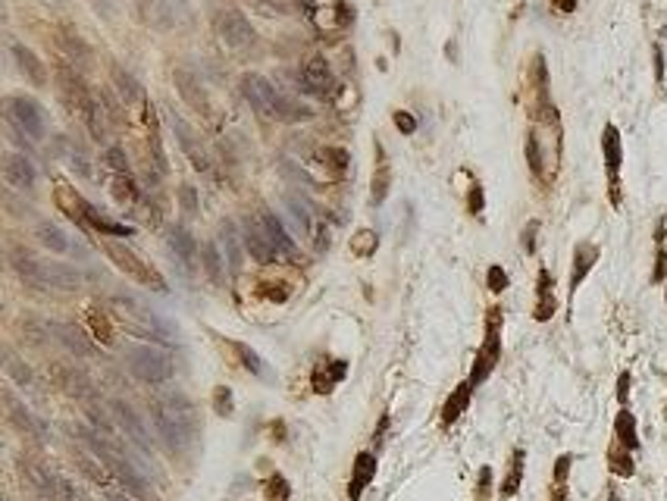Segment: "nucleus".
Returning a JSON list of instances; mask_svg holds the SVG:
<instances>
[{"label": "nucleus", "mask_w": 667, "mask_h": 501, "mask_svg": "<svg viewBox=\"0 0 667 501\" xmlns=\"http://www.w3.org/2000/svg\"><path fill=\"white\" fill-rule=\"evenodd\" d=\"M229 344L235 348V354H238V360H241V366H245V370H251V373H261V370H263L261 357H257L254 351L248 348V344H238V342H229Z\"/></svg>", "instance_id": "obj_48"}, {"label": "nucleus", "mask_w": 667, "mask_h": 501, "mask_svg": "<svg viewBox=\"0 0 667 501\" xmlns=\"http://www.w3.org/2000/svg\"><path fill=\"white\" fill-rule=\"evenodd\" d=\"M301 82H304V88H308L310 94H329V91H332L335 78H332V69H329V63H326L323 53H317V57L308 60Z\"/></svg>", "instance_id": "obj_14"}, {"label": "nucleus", "mask_w": 667, "mask_h": 501, "mask_svg": "<svg viewBox=\"0 0 667 501\" xmlns=\"http://www.w3.org/2000/svg\"><path fill=\"white\" fill-rule=\"evenodd\" d=\"M376 476V454L370 451H360L354 458V470H351V482H348V498L351 501H360L364 489L373 482Z\"/></svg>", "instance_id": "obj_17"}, {"label": "nucleus", "mask_w": 667, "mask_h": 501, "mask_svg": "<svg viewBox=\"0 0 667 501\" xmlns=\"http://www.w3.org/2000/svg\"><path fill=\"white\" fill-rule=\"evenodd\" d=\"M285 207H288V213H292V219H295V229L301 232V235H310V232H313L310 210L304 207V204H298L295 198H285Z\"/></svg>", "instance_id": "obj_42"}, {"label": "nucleus", "mask_w": 667, "mask_h": 501, "mask_svg": "<svg viewBox=\"0 0 667 501\" xmlns=\"http://www.w3.org/2000/svg\"><path fill=\"white\" fill-rule=\"evenodd\" d=\"M552 4H555V10H561V13H574L579 0H552Z\"/></svg>", "instance_id": "obj_60"}, {"label": "nucleus", "mask_w": 667, "mask_h": 501, "mask_svg": "<svg viewBox=\"0 0 667 501\" xmlns=\"http://www.w3.org/2000/svg\"><path fill=\"white\" fill-rule=\"evenodd\" d=\"M552 501H567V485H555Z\"/></svg>", "instance_id": "obj_61"}, {"label": "nucleus", "mask_w": 667, "mask_h": 501, "mask_svg": "<svg viewBox=\"0 0 667 501\" xmlns=\"http://www.w3.org/2000/svg\"><path fill=\"white\" fill-rule=\"evenodd\" d=\"M4 401H6V413H10V420L16 423V429H22V433H31V436H41V429H38V423L31 420V413L22 407L10 391H4Z\"/></svg>", "instance_id": "obj_35"}, {"label": "nucleus", "mask_w": 667, "mask_h": 501, "mask_svg": "<svg viewBox=\"0 0 667 501\" xmlns=\"http://www.w3.org/2000/svg\"><path fill=\"white\" fill-rule=\"evenodd\" d=\"M94 6H98V13H104L107 19H113L116 16V0H91Z\"/></svg>", "instance_id": "obj_59"}, {"label": "nucleus", "mask_w": 667, "mask_h": 501, "mask_svg": "<svg viewBox=\"0 0 667 501\" xmlns=\"http://www.w3.org/2000/svg\"><path fill=\"white\" fill-rule=\"evenodd\" d=\"M376 151H379V167L373 169V182H370V201L379 207V204H386L389 191H392V167L386 160V154H382V144L376 141Z\"/></svg>", "instance_id": "obj_23"}, {"label": "nucleus", "mask_w": 667, "mask_h": 501, "mask_svg": "<svg viewBox=\"0 0 667 501\" xmlns=\"http://www.w3.org/2000/svg\"><path fill=\"white\" fill-rule=\"evenodd\" d=\"M110 194H113V201L120 204H135L138 201V188L132 182L129 172H116L113 179H110Z\"/></svg>", "instance_id": "obj_37"}, {"label": "nucleus", "mask_w": 667, "mask_h": 501, "mask_svg": "<svg viewBox=\"0 0 667 501\" xmlns=\"http://www.w3.org/2000/svg\"><path fill=\"white\" fill-rule=\"evenodd\" d=\"M351 250H354L357 257H373L376 254V248H379V232L370 229V226H364V229H357L354 235H351Z\"/></svg>", "instance_id": "obj_36"}, {"label": "nucleus", "mask_w": 667, "mask_h": 501, "mask_svg": "<svg viewBox=\"0 0 667 501\" xmlns=\"http://www.w3.org/2000/svg\"><path fill=\"white\" fill-rule=\"evenodd\" d=\"M113 501H129V498H113Z\"/></svg>", "instance_id": "obj_63"}, {"label": "nucleus", "mask_w": 667, "mask_h": 501, "mask_svg": "<svg viewBox=\"0 0 667 501\" xmlns=\"http://www.w3.org/2000/svg\"><path fill=\"white\" fill-rule=\"evenodd\" d=\"M254 295L261 297V301H270V304H285L288 297H292V285H288V282H282V279L263 276V279H257Z\"/></svg>", "instance_id": "obj_29"}, {"label": "nucleus", "mask_w": 667, "mask_h": 501, "mask_svg": "<svg viewBox=\"0 0 667 501\" xmlns=\"http://www.w3.org/2000/svg\"><path fill=\"white\" fill-rule=\"evenodd\" d=\"M617 401H621L626 407V401H630V373H621L617 376Z\"/></svg>", "instance_id": "obj_57"}, {"label": "nucleus", "mask_w": 667, "mask_h": 501, "mask_svg": "<svg viewBox=\"0 0 667 501\" xmlns=\"http://www.w3.org/2000/svg\"><path fill=\"white\" fill-rule=\"evenodd\" d=\"M467 207H470V213H483V188H480V185L470 188V201H467Z\"/></svg>", "instance_id": "obj_58"}, {"label": "nucleus", "mask_w": 667, "mask_h": 501, "mask_svg": "<svg viewBox=\"0 0 667 501\" xmlns=\"http://www.w3.org/2000/svg\"><path fill=\"white\" fill-rule=\"evenodd\" d=\"M104 254L113 260L116 270L125 273L129 279H135V282H141V285H147V288H157V292H167V282H163V276L157 273V266L145 263L132 248L120 245V241H104Z\"/></svg>", "instance_id": "obj_2"}, {"label": "nucleus", "mask_w": 667, "mask_h": 501, "mask_svg": "<svg viewBox=\"0 0 667 501\" xmlns=\"http://www.w3.org/2000/svg\"><path fill=\"white\" fill-rule=\"evenodd\" d=\"M614 436H617V442L624 445L626 451H636L639 448V433H636V417H633L630 411H624L617 413V420H614Z\"/></svg>", "instance_id": "obj_31"}, {"label": "nucleus", "mask_w": 667, "mask_h": 501, "mask_svg": "<svg viewBox=\"0 0 667 501\" xmlns=\"http://www.w3.org/2000/svg\"><path fill=\"white\" fill-rule=\"evenodd\" d=\"M201 263H204V273L210 276V282H223L226 260H223V250H219L214 241H204L201 245Z\"/></svg>", "instance_id": "obj_34"}, {"label": "nucleus", "mask_w": 667, "mask_h": 501, "mask_svg": "<svg viewBox=\"0 0 667 501\" xmlns=\"http://www.w3.org/2000/svg\"><path fill=\"white\" fill-rule=\"evenodd\" d=\"M172 132H176V138H179V144H182V151L188 154V160L194 163V169H210V160H207V154H204V147L198 144V138H194V132L188 129V122L179 120L176 113H172Z\"/></svg>", "instance_id": "obj_18"}, {"label": "nucleus", "mask_w": 667, "mask_h": 501, "mask_svg": "<svg viewBox=\"0 0 667 501\" xmlns=\"http://www.w3.org/2000/svg\"><path fill=\"white\" fill-rule=\"evenodd\" d=\"M4 179H6V185L28 191V188H35V182H38V169L26 154L10 151V154H4Z\"/></svg>", "instance_id": "obj_11"}, {"label": "nucleus", "mask_w": 667, "mask_h": 501, "mask_svg": "<svg viewBox=\"0 0 667 501\" xmlns=\"http://www.w3.org/2000/svg\"><path fill=\"white\" fill-rule=\"evenodd\" d=\"M66 160H69V169H75L82 179H91V167H88V160H85V157L78 154V151H73V154L66 157Z\"/></svg>", "instance_id": "obj_55"}, {"label": "nucleus", "mask_w": 667, "mask_h": 501, "mask_svg": "<svg viewBox=\"0 0 667 501\" xmlns=\"http://www.w3.org/2000/svg\"><path fill=\"white\" fill-rule=\"evenodd\" d=\"M219 241H223V248H226V260H229L232 273H238V266H241V241H238V229H235V223L226 219V223L219 226Z\"/></svg>", "instance_id": "obj_33"}, {"label": "nucleus", "mask_w": 667, "mask_h": 501, "mask_svg": "<svg viewBox=\"0 0 667 501\" xmlns=\"http://www.w3.org/2000/svg\"><path fill=\"white\" fill-rule=\"evenodd\" d=\"M85 323L91 326V332H94V339H98V342L113 344V329H110V320L98 307H88V313H85Z\"/></svg>", "instance_id": "obj_40"}, {"label": "nucleus", "mask_w": 667, "mask_h": 501, "mask_svg": "<svg viewBox=\"0 0 667 501\" xmlns=\"http://www.w3.org/2000/svg\"><path fill=\"white\" fill-rule=\"evenodd\" d=\"M38 241H41L47 250H53V254H69V248H73L69 235L63 232L60 226H53V223H41V226H38Z\"/></svg>", "instance_id": "obj_32"}, {"label": "nucleus", "mask_w": 667, "mask_h": 501, "mask_svg": "<svg viewBox=\"0 0 667 501\" xmlns=\"http://www.w3.org/2000/svg\"><path fill=\"white\" fill-rule=\"evenodd\" d=\"M113 411H116V417H120V423L125 426V433L135 438L138 448L151 454V442H147V433H145V426H141V420L135 417V411H132V407L125 404V401H116V404H113Z\"/></svg>", "instance_id": "obj_26"}, {"label": "nucleus", "mask_w": 667, "mask_h": 501, "mask_svg": "<svg viewBox=\"0 0 667 501\" xmlns=\"http://www.w3.org/2000/svg\"><path fill=\"white\" fill-rule=\"evenodd\" d=\"M216 31H219V38H223V44L232 47V51H238V53H245L257 44L254 26H251L248 16L238 13V10H223L219 13L216 16Z\"/></svg>", "instance_id": "obj_7"}, {"label": "nucleus", "mask_w": 667, "mask_h": 501, "mask_svg": "<svg viewBox=\"0 0 667 501\" xmlns=\"http://www.w3.org/2000/svg\"><path fill=\"white\" fill-rule=\"evenodd\" d=\"M241 235H245V248H248V254L254 257L257 263H273L276 260V248L270 245V238H266V232H263V226L257 223V219H245L241 223Z\"/></svg>", "instance_id": "obj_13"}, {"label": "nucleus", "mask_w": 667, "mask_h": 501, "mask_svg": "<svg viewBox=\"0 0 667 501\" xmlns=\"http://www.w3.org/2000/svg\"><path fill=\"white\" fill-rule=\"evenodd\" d=\"M172 82H176L179 94H182V100L191 110H198V113H210V97H207V88L201 85V78L194 73H188V69H176L172 73Z\"/></svg>", "instance_id": "obj_12"}, {"label": "nucleus", "mask_w": 667, "mask_h": 501, "mask_svg": "<svg viewBox=\"0 0 667 501\" xmlns=\"http://www.w3.org/2000/svg\"><path fill=\"white\" fill-rule=\"evenodd\" d=\"M41 285H53V288H78V285H82V279H78V270H75V266L41 260Z\"/></svg>", "instance_id": "obj_20"}, {"label": "nucleus", "mask_w": 667, "mask_h": 501, "mask_svg": "<svg viewBox=\"0 0 667 501\" xmlns=\"http://www.w3.org/2000/svg\"><path fill=\"white\" fill-rule=\"evenodd\" d=\"M53 332L60 335L63 342L69 344L73 351H78V354H91V342L85 339V332L78 326H66V323H53Z\"/></svg>", "instance_id": "obj_38"}, {"label": "nucleus", "mask_w": 667, "mask_h": 501, "mask_svg": "<svg viewBox=\"0 0 667 501\" xmlns=\"http://www.w3.org/2000/svg\"><path fill=\"white\" fill-rule=\"evenodd\" d=\"M113 85H116V97H120L122 107H145L147 104L141 85L129 73H122L120 66H113Z\"/></svg>", "instance_id": "obj_21"}, {"label": "nucleus", "mask_w": 667, "mask_h": 501, "mask_svg": "<svg viewBox=\"0 0 667 501\" xmlns=\"http://www.w3.org/2000/svg\"><path fill=\"white\" fill-rule=\"evenodd\" d=\"M63 47H66V53L75 60V66H88V63H91V51H88V44H85L73 28H63Z\"/></svg>", "instance_id": "obj_39"}, {"label": "nucleus", "mask_w": 667, "mask_h": 501, "mask_svg": "<svg viewBox=\"0 0 667 501\" xmlns=\"http://www.w3.org/2000/svg\"><path fill=\"white\" fill-rule=\"evenodd\" d=\"M523 464H527V451H523V448H514L511 467H508V476H505V482H501V489H498L501 498H514V495H517V489H520V482H523Z\"/></svg>", "instance_id": "obj_30"}, {"label": "nucleus", "mask_w": 667, "mask_h": 501, "mask_svg": "<svg viewBox=\"0 0 667 501\" xmlns=\"http://www.w3.org/2000/svg\"><path fill=\"white\" fill-rule=\"evenodd\" d=\"M57 204L75 226H85V198L82 194H75L66 182H57Z\"/></svg>", "instance_id": "obj_28"}, {"label": "nucleus", "mask_w": 667, "mask_h": 501, "mask_svg": "<svg viewBox=\"0 0 667 501\" xmlns=\"http://www.w3.org/2000/svg\"><path fill=\"white\" fill-rule=\"evenodd\" d=\"M6 376H13V382H19V386H28L31 382V370L26 364H19V357H13V354H6Z\"/></svg>", "instance_id": "obj_49"}, {"label": "nucleus", "mask_w": 667, "mask_h": 501, "mask_svg": "<svg viewBox=\"0 0 667 501\" xmlns=\"http://www.w3.org/2000/svg\"><path fill=\"white\" fill-rule=\"evenodd\" d=\"M241 94H245V100L251 107L257 110L261 116H266V120H282V94L273 88L270 82H266L263 75H257V73H248L245 78H241Z\"/></svg>", "instance_id": "obj_6"}, {"label": "nucleus", "mask_w": 667, "mask_h": 501, "mask_svg": "<svg viewBox=\"0 0 667 501\" xmlns=\"http://www.w3.org/2000/svg\"><path fill=\"white\" fill-rule=\"evenodd\" d=\"M154 420L157 433H160L163 445L172 454H185L198 445L201 438V417L198 407L188 401L185 395H167L154 404Z\"/></svg>", "instance_id": "obj_1"}, {"label": "nucleus", "mask_w": 667, "mask_h": 501, "mask_svg": "<svg viewBox=\"0 0 667 501\" xmlns=\"http://www.w3.org/2000/svg\"><path fill=\"white\" fill-rule=\"evenodd\" d=\"M125 364H129V370L135 379L141 382H167L172 373H176V364H172V357L167 351L160 348H151V344H141V348H132L129 357H125Z\"/></svg>", "instance_id": "obj_3"}, {"label": "nucleus", "mask_w": 667, "mask_h": 501, "mask_svg": "<svg viewBox=\"0 0 667 501\" xmlns=\"http://www.w3.org/2000/svg\"><path fill=\"white\" fill-rule=\"evenodd\" d=\"M13 60H16V66H19V73L28 78L31 85H47V69H44V63L35 57V51H28L26 44H13Z\"/></svg>", "instance_id": "obj_19"}, {"label": "nucleus", "mask_w": 667, "mask_h": 501, "mask_svg": "<svg viewBox=\"0 0 667 501\" xmlns=\"http://www.w3.org/2000/svg\"><path fill=\"white\" fill-rule=\"evenodd\" d=\"M257 223L263 226L266 238H270V245L276 248V254H279V257H285V260H298V248H295L292 235L285 232V226H282V219H279L276 213H273V210L261 207V213H257Z\"/></svg>", "instance_id": "obj_10"}, {"label": "nucleus", "mask_w": 667, "mask_h": 501, "mask_svg": "<svg viewBox=\"0 0 667 501\" xmlns=\"http://www.w3.org/2000/svg\"><path fill=\"white\" fill-rule=\"evenodd\" d=\"M85 226H91V229L100 235H113V238H129V235H135V226L113 223V219H107L104 213H98L88 201H85Z\"/></svg>", "instance_id": "obj_22"}, {"label": "nucleus", "mask_w": 667, "mask_h": 501, "mask_svg": "<svg viewBox=\"0 0 667 501\" xmlns=\"http://www.w3.org/2000/svg\"><path fill=\"white\" fill-rule=\"evenodd\" d=\"M527 163H530L532 176H542V172H545V163H542V147H539V138H536V132H530V135H527Z\"/></svg>", "instance_id": "obj_45"}, {"label": "nucleus", "mask_w": 667, "mask_h": 501, "mask_svg": "<svg viewBox=\"0 0 667 501\" xmlns=\"http://www.w3.org/2000/svg\"><path fill=\"white\" fill-rule=\"evenodd\" d=\"M664 297H667V292H664Z\"/></svg>", "instance_id": "obj_64"}, {"label": "nucleus", "mask_w": 667, "mask_h": 501, "mask_svg": "<svg viewBox=\"0 0 667 501\" xmlns=\"http://www.w3.org/2000/svg\"><path fill=\"white\" fill-rule=\"evenodd\" d=\"M57 88L63 94V100H66V107L69 110H78V116H88V110H91V94L88 88L82 85V78H78V73H73V69H60L57 73Z\"/></svg>", "instance_id": "obj_9"}, {"label": "nucleus", "mask_w": 667, "mask_h": 501, "mask_svg": "<svg viewBox=\"0 0 667 501\" xmlns=\"http://www.w3.org/2000/svg\"><path fill=\"white\" fill-rule=\"evenodd\" d=\"M179 207H182V213L188 216V219H194L198 216V191H194L191 185H182L179 188Z\"/></svg>", "instance_id": "obj_47"}, {"label": "nucleus", "mask_w": 667, "mask_h": 501, "mask_svg": "<svg viewBox=\"0 0 667 501\" xmlns=\"http://www.w3.org/2000/svg\"><path fill=\"white\" fill-rule=\"evenodd\" d=\"M489 489H492V467H483L480 482H476V501H489Z\"/></svg>", "instance_id": "obj_53"}, {"label": "nucleus", "mask_w": 667, "mask_h": 501, "mask_svg": "<svg viewBox=\"0 0 667 501\" xmlns=\"http://www.w3.org/2000/svg\"><path fill=\"white\" fill-rule=\"evenodd\" d=\"M536 295H539V304H536V310H532V320H536V323H548V320L555 317V310H558V297H555V279L545 266L539 270Z\"/></svg>", "instance_id": "obj_15"}, {"label": "nucleus", "mask_w": 667, "mask_h": 501, "mask_svg": "<svg viewBox=\"0 0 667 501\" xmlns=\"http://www.w3.org/2000/svg\"><path fill=\"white\" fill-rule=\"evenodd\" d=\"M498 360H501V307H492L489 317H485V339L480 344V351H476L470 382H473V386L485 382V376L495 370Z\"/></svg>", "instance_id": "obj_4"}, {"label": "nucleus", "mask_w": 667, "mask_h": 501, "mask_svg": "<svg viewBox=\"0 0 667 501\" xmlns=\"http://www.w3.org/2000/svg\"><path fill=\"white\" fill-rule=\"evenodd\" d=\"M104 163L113 172H129V157H125V151H122V147H116V144L104 151Z\"/></svg>", "instance_id": "obj_50"}, {"label": "nucleus", "mask_w": 667, "mask_h": 501, "mask_svg": "<svg viewBox=\"0 0 667 501\" xmlns=\"http://www.w3.org/2000/svg\"><path fill=\"white\" fill-rule=\"evenodd\" d=\"M320 160H323L326 167L335 172V176H342V172L348 169V160H351V157H348V151H345V147H326V151L320 154Z\"/></svg>", "instance_id": "obj_43"}, {"label": "nucleus", "mask_w": 667, "mask_h": 501, "mask_svg": "<svg viewBox=\"0 0 667 501\" xmlns=\"http://www.w3.org/2000/svg\"><path fill=\"white\" fill-rule=\"evenodd\" d=\"M602 250L592 245V241H579L574 250V266H570V295H577V288L583 285V279L589 276V270L599 263Z\"/></svg>", "instance_id": "obj_16"}, {"label": "nucleus", "mask_w": 667, "mask_h": 501, "mask_svg": "<svg viewBox=\"0 0 667 501\" xmlns=\"http://www.w3.org/2000/svg\"><path fill=\"white\" fill-rule=\"evenodd\" d=\"M41 4H47V6H63L66 0H41Z\"/></svg>", "instance_id": "obj_62"}, {"label": "nucleus", "mask_w": 667, "mask_h": 501, "mask_svg": "<svg viewBox=\"0 0 667 501\" xmlns=\"http://www.w3.org/2000/svg\"><path fill=\"white\" fill-rule=\"evenodd\" d=\"M570 464H574V458H570V454H561V458L555 460V485H564V482H567Z\"/></svg>", "instance_id": "obj_54"}, {"label": "nucleus", "mask_w": 667, "mask_h": 501, "mask_svg": "<svg viewBox=\"0 0 667 501\" xmlns=\"http://www.w3.org/2000/svg\"><path fill=\"white\" fill-rule=\"evenodd\" d=\"M263 489H266V495H270V501H288V495H292V485H288V480L282 473H273L270 480L263 482Z\"/></svg>", "instance_id": "obj_44"}, {"label": "nucleus", "mask_w": 667, "mask_h": 501, "mask_svg": "<svg viewBox=\"0 0 667 501\" xmlns=\"http://www.w3.org/2000/svg\"><path fill=\"white\" fill-rule=\"evenodd\" d=\"M169 248L176 250V257L182 260L188 270H194V257H198V245H194V238H191V232L182 229V226H172L169 229Z\"/></svg>", "instance_id": "obj_24"}, {"label": "nucleus", "mask_w": 667, "mask_h": 501, "mask_svg": "<svg viewBox=\"0 0 667 501\" xmlns=\"http://www.w3.org/2000/svg\"><path fill=\"white\" fill-rule=\"evenodd\" d=\"M345 373H348V364H345V360H332L329 366L313 370V391H317V395H329V391L345 379Z\"/></svg>", "instance_id": "obj_25"}, {"label": "nucleus", "mask_w": 667, "mask_h": 501, "mask_svg": "<svg viewBox=\"0 0 667 501\" xmlns=\"http://www.w3.org/2000/svg\"><path fill=\"white\" fill-rule=\"evenodd\" d=\"M395 129L404 132V135H414V132H417V120H414L407 110H395Z\"/></svg>", "instance_id": "obj_52"}, {"label": "nucleus", "mask_w": 667, "mask_h": 501, "mask_svg": "<svg viewBox=\"0 0 667 501\" xmlns=\"http://www.w3.org/2000/svg\"><path fill=\"white\" fill-rule=\"evenodd\" d=\"M485 282H489V292L492 295H501V292H505V288H508V282H511V279H508V273H505V266H489V279H485Z\"/></svg>", "instance_id": "obj_51"}, {"label": "nucleus", "mask_w": 667, "mask_h": 501, "mask_svg": "<svg viewBox=\"0 0 667 501\" xmlns=\"http://www.w3.org/2000/svg\"><path fill=\"white\" fill-rule=\"evenodd\" d=\"M6 120L26 132L31 141H41L47 135V113L35 97H10L6 100Z\"/></svg>", "instance_id": "obj_5"}, {"label": "nucleus", "mask_w": 667, "mask_h": 501, "mask_svg": "<svg viewBox=\"0 0 667 501\" xmlns=\"http://www.w3.org/2000/svg\"><path fill=\"white\" fill-rule=\"evenodd\" d=\"M536 232H539V223H536V219H530L527 229H523V248H527V254L536 250Z\"/></svg>", "instance_id": "obj_56"}, {"label": "nucleus", "mask_w": 667, "mask_h": 501, "mask_svg": "<svg viewBox=\"0 0 667 501\" xmlns=\"http://www.w3.org/2000/svg\"><path fill=\"white\" fill-rule=\"evenodd\" d=\"M214 411L219 417H232L235 404H232V389L229 386H216L214 389Z\"/></svg>", "instance_id": "obj_46"}, {"label": "nucleus", "mask_w": 667, "mask_h": 501, "mask_svg": "<svg viewBox=\"0 0 667 501\" xmlns=\"http://www.w3.org/2000/svg\"><path fill=\"white\" fill-rule=\"evenodd\" d=\"M470 395H473V382H470V379H467V382H461V386H458V389H454L451 395H448V401L442 404V423H445V426H451V423H454V420L461 417V413L467 411V404H470Z\"/></svg>", "instance_id": "obj_27"}, {"label": "nucleus", "mask_w": 667, "mask_h": 501, "mask_svg": "<svg viewBox=\"0 0 667 501\" xmlns=\"http://www.w3.org/2000/svg\"><path fill=\"white\" fill-rule=\"evenodd\" d=\"M602 154H605V169H608V182H611V201L614 207L621 204V191H617V179H621V132L617 125H605V135H602Z\"/></svg>", "instance_id": "obj_8"}, {"label": "nucleus", "mask_w": 667, "mask_h": 501, "mask_svg": "<svg viewBox=\"0 0 667 501\" xmlns=\"http://www.w3.org/2000/svg\"><path fill=\"white\" fill-rule=\"evenodd\" d=\"M608 467H611V473H617V476H633V470H636V467H633L630 451H626L621 442L608 451Z\"/></svg>", "instance_id": "obj_41"}]
</instances>
